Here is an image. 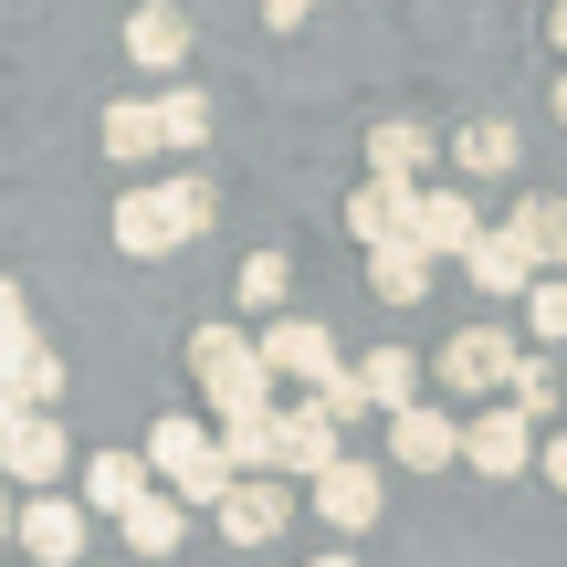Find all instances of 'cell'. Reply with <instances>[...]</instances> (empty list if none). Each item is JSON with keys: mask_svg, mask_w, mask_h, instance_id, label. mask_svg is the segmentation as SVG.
Listing matches in <instances>:
<instances>
[{"mask_svg": "<svg viewBox=\"0 0 567 567\" xmlns=\"http://www.w3.org/2000/svg\"><path fill=\"white\" fill-rule=\"evenodd\" d=\"M189 389H200V410L221 431H243V421H274V368H264V337L252 326H231V316H210V326H189Z\"/></svg>", "mask_w": 567, "mask_h": 567, "instance_id": "1", "label": "cell"}, {"mask_svg": "<svg viewBox=\"0 0 567 567\" xmlns=\"http://www.w3.org/2000/svg\"><path fill=\"white\" fill-rule=\"evenodd\" d=\"M137 452H147V473H158V484L179 494L189 515H221L231 494H243V473H231V452H221V431H200V421H189V410H168V421L147 431Z\"/></svg>", "mask_w": 567, "mask_h": 567, "instance_id": "2", "label": "cell"}, {"mask_svg": "<svg viewBox=\"0 0 567 567\" xmlns=\"http://www.w3.org/2000/svg\"><path fill=\"white\" fill-rule=\"evenodd\" d=\"M515 368H526V337H505V326H452L442 358H431V389H452V400H505Z\"/></svg>", "mask_w": 567, "mask_h": 567, "instance_id": "3", "label": "cell"}, {"mask_svg": "<svg viewBox=\"0 0 567 567\" xmlns=\"http://www.w3.org/2000/svg\"><path fill=\"white\" fill-rule=\"evenodd\" d=\"M105 243L126 252V264H158V252H189L200 231H189V210H179V189H116V210H105Z\"/></svg>", "mask_w": 567, "mask_h": 567, "instance_id": "4", "label": "cell"}, {"mask_svg": "<svg viewBox=\"0 0 567 567\" xmlns=\"http://www.w3.org/2000/svg\"><path fill=\"white\" fill-rule=\"evenodd\" d=\"M536 463H547V431H536L526 410L494 400V410H473V421H463V473H484V484H526Z\"/></svg>", "mask_w": 567, "mask_h": 567, "instance_id": "5", "label": "cell"}, {"mask_svg": "<svg viewBox=\"0 0 567 567\" xmlns=\"http://www.w3.org/2000/svg\"><path fill=\"white\" fill-rule=\"evenodd\" d=\"M0 473H11V494L32 505V494H53L63 473H84V463H74V442H63L53 410H21V421L0 431Z\"/></svg>", "mask_w": 567, "mask_h": 567, "instance_id": "6", "label": "cell"}, {"mask_svg": "<svg viewBox=\"0 0 567 567\" xmlns=\"http://www.w3.org/2000/svg\"><path fill=\"white\" fill-rule=\"evenodd\" d=\"M264 368H274V389H305V400H316V389H337V379H347V358H337V337H326L316 316H274V326H264Z\"/></svg>", "mask_w": 567, "mask_h": 567, "instance_id": "7", "label": "cell"}, {"mask_svg": "<svg viewBox=\"0 0 567 567\" xmlns=\"http://www.w3.org/2000/svg\"><path fill=\"white\" fill-rule=\"evenodd\" d=\"M116 42H126V63H137V74H168V84H179L189 53H200V21H189L179 0H137Z\"/></svg>", "mask_w": 567, "mask_h": 567, "instance_id": "8", "label": "cell"}, {"mask_svg": "<svg viewBox=\"0 0 567 567\" xmlns=\"http://www.w3.org/2000/svg\"><path fill=\"white\" fill-rule=\"evenodd\" d=\"M442 158H452V137H431L410 116L368 126V179H389V189H442Z\"/></svg>", "mask_w": 567, "mask_h": 567, "instance_id": "9", "label": "cell"}, {"mask_svg": "<svg viewBox=\"0 0 567 567\" xmlns=\"http://www.w3.org/2000/svg\"><path fill=\"white\" fill-rule=\"evenodd\" d=\"M337 463H347V431L326 421L316 400H284V431H274V484H284V473H305V494H316Z\"/></svg>", "mask_w": 567, "mask_h": 567, "instance_id": "10", "label": "cell"}, {"mask_svg": "<svg viewBox=\"0 0 567 567\" xmlns=\"http://www.w3.org/2000/svg\"><path fill=\"white\" fill-rule=\"evenodd\" d=\"M84 547H95L84 494H32V505H21V557L32 567H84Z\"/></svg>", "mask_w": 567, "mask_h": 567, "instance_id": "11", "label": "cell"}, {"mask_svg": "<svg viewBox=\"0 0 567 567\" xmlns=\"http://www.w3.org/2000/svg\"><path fill=\"white\" fill-rule=\"evenodd\" d=\"M284 526H295V484H274V473H264V484H243L221 515H210V536H221L231 557H264V547H284Z\"/></svg>", "mask_w": 567, "mask_h": 567, "instance_id": "12", "label": "cell"}, {"mask_svg": "<svg viewBox=\"0 0 567 567\" xmlns=\"http://www.w3.org/2000/svg\"><path fill=\"white\" fill-rule=\"evenodd\" d=\"M74 494H84V515H95V526H126V515L158 494V473H147V452H84Z\"/></svg>", "mask_w": 567, "mask_h": 567, "instance_id": "13", "label": "cell"}, {"mask_svg": "<svg viewBox=\"0 0 567 567\" xmlns=\"http://www.w3.org/2000/svg\"><path fill=\"white\" fill-rule=\"evenodd\" d=\"M484 210H473V189L463 179H442V189H421V221H410V243L431 252V264H473V243H484Z\"/></svg>", "mask_w": 567, "mask_h": 567, "instance_id": "14", "label": "cell"}, {"mask_svg": "<svg viewBox=\"0 0 567 567\" xmlns=\"http://www.w3.org/2000/svg\"><path fill=\"white\" fill-rule=\"evenodd\" d=\"M379 505H389V473H379V463H358V452H347V463H337V473L316 484V515H326V526L347 536V547H358V536L379 526Z\"/></svg>", "mask_w": 567, "mask_h": 567, "instance_id": "15", "label": "cell"}, {"mask_svg": "<svg viewBox=\"0 0 567 567\" xmlns=\"http://www.w3.org/2000/svg\"><path fill=\"white\" fill-rule=\"evenodd\" d=\"M410 221H421V189H389V179H358V189H347V243H358V252L410 243Z\"/></svg>", "mask_w": 567, "mask_h": 567, "instance_id": "16", "label": "cell"}, {"mask_svg": "<svg viewBox=\"0 0 567 567\" xmlns=\"http://www.w3.org/2000/svg\"><path fill=\"white\" fill-rule=\"evenodd\" d=\"M389 463L400 473H452L463 463V421H452L442 400H421L410 421H389Z\"/></svg>", "mask_w": 567, "mask_h": 567, "instance_id": "17", "label": "cell"}, {"mask_svg": "<svg viewBox=\"0 0 567 567\" xmlns=\"http://www.w3.org/2000/svg\"><path fill=\"white\" fill-rule=\"evenodd\" d=\"M358 389H368L379 421H410V410L431 400V358H410V347H368V358H358Z\"/></svg>", "mask_w": 567, "mask_h": 567, "instance_id": "18", "label": "cell"}, {"mask_svg": "<svg viewBox=\"0 0 567 567\" xmlns=\"http://www.w3.org/2000/svg\"><path fill=\"white\" fill-rule=\"evenodd\" d=\"M463 274H473V295H484V305H526V295H536V284H547V274H536V264H526V243H515V231H505V221H494V231H484V243H473V264H463Z\"/></svg>", "mask_w": 567, "mask_h": 567, "instance_id": "19", "label": "cell"}, {"mask_svg": "<svg viewBox=\"0 0 567 567\" xmlns=\"http://www.w3.org/2000/svg\"><path fill=\"white\" fill-rule=\"evenodd\" d=\"M505 231L526 243L536 274H567V200H557V189H526V200L505 210Z\"/></svg>", "mask_w": 567, "mask_h": 567, "instance_id": "20", "label": "cell"}, {"mask_svg": "<svg viewBox=\"0 0 567 567\" xmlns=\"http://www.w3.org/2000/svg\"><path fill=\"white\" fill-rule=\"evenodd\" d=\"M452 168H463V179H515V168H526V137H515L505 116H473V126H452Z\"/></svg>", "mask_w": 567, "mask_h": 567, "instance_id": "21", "label": "cell"}, {"mask_svg": "<svg viewBox=\"0 0 567 567\" xmlns=\"http://www.w3.org/2000/svg\"><path fill=\"white\" fill-rule=\"evenodd\" d=\"M95 137H105V158H116V168L158 158V147H168V126H158V95H116V105H105V126H95Z\"/></svg>", "mask_w": 567, "mask_h": 567, "instance_id": "22", "label": "cell"}, {"mask_svg": "<svg viewBox=\"0 0 567 567\" xmlns=\"http://www.w3.org/2000/svg\"><path fill=\"white\" fill-rule=\"evenodd\" d=\"M116 536H126V557H179V547H189V505H179V494L158 484V494H147V505L126 515Z\"/></svg>", "mask_w": 567, "mask_h": 567, "instance_id": "23", "label": "cell"}, {"mask_svg": "<svg viewBox=\"0 0 567 567\" xmlns=\"http://www.w3.org/2000/svg\"><path fill=\"white\" fill-rule=\"evenodd\" d=\"M431 284H442V264H431L421 243H389V252H368V295H379V305H421Z\"/></svg>", "mask_w": 567, "mask_h": 567, "instance_id": "24", "label": "cell"}, {"mask_svg": "<svg viewBox=\"0 0 567 567\" xmlns=\"http://www.w3.org/2000/svg\"><path fill=\"white\" fill-rule=\"evenodd\" d=\"M505 410H526L536 431H547L557 410H567V368L547 358V347H526V368H515V389H505Z\"/></svg>", "mask_w": 567, "mask_h": 567, "instance_id": "25", "label": "cell"}, {"mask_svg": "<svg viewBox=\"0 0 567 567\" xmlns=\"http://www.w3.org/2000/svg\"><path fill=\"white\" fill-rule=\"evenodd\" d=\"M295 295V252H243V274H231V305H252V316L274 326V305Z\"/></svg>", "mask_w": 567, "mask_h": 567, "instance_id": "26", "label": "cell"}, {"mask_svg": "<svg viewBox=\"0 0 567 567\" xmlns=\"http://www.w3.org/2000/svg\"><path fill=\"white\" fill-rule=\"evenodd\" d=\"M158 126H168L179 158H189V147H210V95H200V84H168V95H158Z\"/></svg>", "mask_w": 567, "mask_h": 567, "instance_id": "27", "label": "cell"}, {"mask_svg": "<svg viewBox=\"0 0 567 567\" xmlns=\"http://www.w3.org/2000/svg\"><path fill=\"white\" fill-rule=\"evenodd\" d=\"M526 347H547V358L567 347V274H547V284L526 295Z\"/></svg>", "mask_w": 567, "mask_h": 567, "instance_id": "28", "label": "cell"}, {"mask_svg": "<svg viewBox=\"0 0 567 567\" xmlns=\"http://www.w3.org/2000/svg\"><path fill=\"white\" fill-rule=\"evenodd\" d=\"M53 400H63V358L32 347V368H21V410H53Z\"/></svg>", "mask_w": 567, "mask_h": 567, "instance_id": "29", "label": "cell"}, {"mask_svg": "<svg viewBox=\"0 0 567 567\" xmlns=\"http://www.w3.org/2000/svg\"><path fill=\"white\" fill-rule=\"evenodd\" d=\"M316 410H326V421H337V431H347V421H358V410H368V389H358V368H347V379H337V389H316Z\"/></svg>", "mask_w": 567, "mask_h": 567, "instance_id": "30", "label": "cell"}, {"mask_svg": "<svg viewBox=\"0 0 567 567\" xmlns=\"http://www.w3.org/2000/svg\"><path fill=\"white\" fill-rule=\"evenodd\" d=\"M305 11L316 0H264V32H305Z\"/></svg>", "mask_w": 567, "mask_h": 567, "instance_id": "31", "label": "cell"}, {"mask_svg": "<svg viewBox=\"0 0 567 567\" xmlns=\"http://www.w3.org/2000/svg\"><path fill=\"white\" fill-rule=\"evenodd\" d=\"M0 547H21V494H11V473H0Z\"/></svg>", "mask_w": 567, "mask_h": 567, "instance_id": "32", "label": "cell"}, {"mask_svg": "<svg viewBox=\"0 0 567 567\" xmlns=\"http://www.w3.org/2000/svg\"><path fill=\"white\" fill-rule=\"evenodd\" d=\"M536 473H547V484L567 494V431H547V463H536Z\"/></svg>", "mask_w": 567, "mask_h": 567, "instance_id": "33", "label": "cell"}, {"mask_svg": "<svg viewBox=\"0 0 567 567\" xmlns=\"http://www.w3.org/2000/svg\"><path fill=\"white\" fill-rule=\"evenodd\" d=\"M547 42H557V53H567V0H557V11H547Z\"/></svg>", "mask_w": 567, "mask_h": 567, "instance_id": "34", "label": "cell"}, {"mask_svg": "<svg viewBox=\"0 0 567 567\" xmlns=\"http://www.w3.org/2000/svg\"><path fill=\"white\" fill-rule=\"evenodd\" d=\"M305 567H358V547H337V557H305Z\"/></svg>", "mask_w": 567, "mask_h": 567, "instance_id": "35", "label": "cell"}, {"mask_svg": "<svg viewBox=\"0 0 567 567\" xmlns=\"http://www.w3.org/2000/svg\"><path fill=\"white\" fill-rule=\"evenodd\" d=\"M557 116H567V74H557Z\"/></svg>", "mask_w": 567, "mask_h": 567, "instance_id": "36", "label": "cell"}]
</instances>
